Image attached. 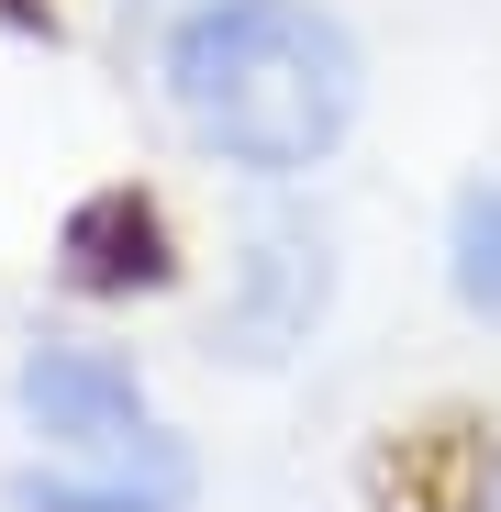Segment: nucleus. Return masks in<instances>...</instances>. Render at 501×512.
Returning <instances> with one entry per match:
<instances>
[{
    "label": "nucleus",
    "instance_id": "6",
    "mask_svg": "<svg viewBox=\"0 0 501 512\" xmlns=\"http://www.w3.org/2000/svg\"><path fill=\"white\" fill-rule=\"evenodd\" d=\"M435 268H446V301H457L479 334H501V179H490V167L457 179V201H446V223H435Z\"/></svg>",
    "mask_w": 501,
    "mask_h": 512
},
{
    "label": "nucleus",
    "instance_id": "3",
    "mask_svg": "<svg viewBox=\"0 0 501 512\" xmlns=\"http://www.w3.org/2000/svg\"><path fill=\"white\" fill-rule=\"evenodd\" d=\"M12 423L45 446V457H101V446H134L156 423V390H145V357L112 346V334H34L12 357Z\"/></svg>",
    "mask_w": 501,
    "mask_h": 512
},
{
    "label": "nucleus",
    "instance_id": "2",
    "mask_svg": "<svg viewBox=\"0 0 501 512\" xmlns=\"http://www.w3.org/2000/svg\"><path fill=\"white\" fill-rule=\"evenodd\" d=\"M334 301H346V245L323 212H301L290 190H268V212L234 234L223 256V301H212V357L234 368H290L323 346Z\"/></svg>",
    "mask_w": 501,
    "mask_h": 512
},
{
    "label": "nucleus",
    "instance_id": "7",
    "mask_svg": "<svg viewBox=\"0 0 501 512\" xmlns=\"http://www.w3.org/2000/svg\"><path fill=\"white\" fill-rule=\"evenodd\" d=\"M446 512H501V423L457 457V490H446Z\"/></svg>",
    "mask_w": 501,
    "mask_h": 512
},
{
    "label": "nucleus",
    "instance_id": "5",
    "mask_svg": "<svg viewBox=\"0 0 501 512\" xmlns=\"http://www.w3.org/2000/svg\"><path fill=\"white\" fill-rule=\"evenodd\" d=\"M0 512H201V446L179 423H145L134 446L101 457H34L12 468Z\"/></svg>",
    "mask_w": 501,
    "mask_h": 512
},
{
    "label": "nucleus",
    "instance_id": "4",
    "mask_svg": "<svg viewBox=\"0 0 501 512\" xmlns=\"http://www.w3.org/2000/svg\"><path fill=\"white\" fill-rule=\"evenodd\" d=\"M179 223H167V201L145 190V179H101V190H78L67 212H56V290L67 301H101V312H123V301H167L179 290Z\"/></svg>",
    "mask_w": 501,
    "mask_h": 512
},
{
    "label": "nucleus",
    "instance_id": "1",
    "mask_svg": "<svg viewBox=\"0 0 501 512\" xmlns=\"http://www.w3.org/2000/svg\"><path fill=\"white\" fill-rule=\"evenodd\" d=\"M145 90L234 190H312L368 123V45L334 0H167Z\"/></svg>",
    "mask_w": 501,
    "mask_h": 512
}]
</instances>
